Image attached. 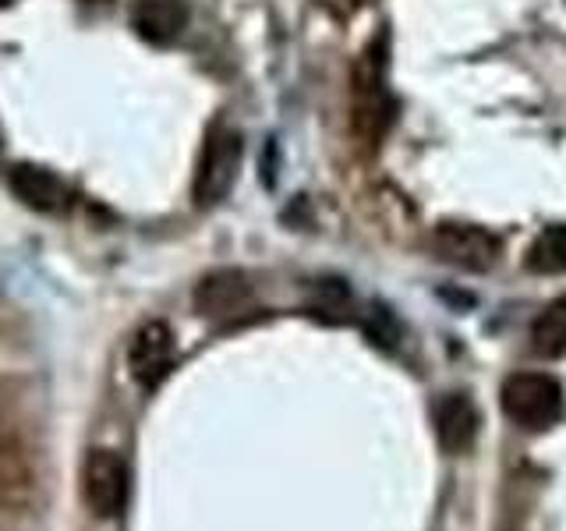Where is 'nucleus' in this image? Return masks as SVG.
Listing matches in <instances>:
<instances>
[{
    "mask_svg": "<svg viewBox=\"0 0 566 531\" xmlns=\"http://www.w3.org/2000/svg\"><path fill=\"white\" fill-rule=\"evenodd\" d=\"M354 132L365 146H379L386 132L394 128L397 100L389 88V61H386V40H371L354 67Z\"/></svg>",
    "mask_w": 566,
    "mask_h": 531,
    "instance_id": "1",
    "label": "nucleus"
},
{
    "mask_svg": "<svg viewBox=\"0 0 566 531\" xmlns=\"http://www.w3.org/2000/svg\"><path fill=\"white\" fill-rule=\"evenodd\" d=\"M503 415L527 433H545L563 421L566 394L563 386L545 372H517L503 383Z\"/></svg>",
    "mask_w": 566,
    "mask_h": 531,
    "instance_id": "2",
    "label": "nucleus"
},
{
    "mask_svg": "<svg viewBox=\"0 0 566 531\" xmlns=\"http://www.w3.org/2000/svg\"><path fill=\"white\" fill-rule=\"evenodd\" d=\"M241 170V135L227 124H212L202 142V156H199V170H195V206H217L223 202L230 188L238 181Z\"/></svg>",
    "mask_w": 566,
    "mask_h": 531,
    "instance_id": "3",
    "label": "nucleus"
},
{
    "mask_svg": "<svg viewBox=\"0 0 566 531\" xmlns=\"http://www.w3.org/2000/svg\"><path fill=\"white\" fill-rule=\"evenodd\" d=\"M82 496L93 518L99 521H114L124 513L128 503V465L117 450H93L85 457L82 468Z\"/></svg>",
    "mask_w": 566,
    "mask_h": 531,
    "instance_id": "4",
    "label": "nucleus"
},
{
    "mask_svg": "<svg viewBox=\"0 0 566 531\" xmlns=\"http://www.w3.org/2000/svg\"><path fill=\"white\" fill-rule=\"evenodd\" d=\"M432 252L439 262L453 266V270L485 273L500 262V238L489 235L478 223H439L432 235Z\"/></svg>",
    "mask_w": 566,
    "mask_h": 531,
    "instance_id": "5",
    "label": "nucleus"
},
{
    "mask_svg": "<svg viewBox=\"0 0 566 531\" xmlns=\"http://www.w3.org/2000/svg\"><path fill=\"white\" fill-rule=\"evenodd\" d=\"M35 492V454L29 436L0 412V507H22Z\"/></svg>",
    "mask_w": 566,
    "mask_h": 531,
    "instance_id": "6",
    "label": "nucleus"
},
{
    "mask_svg": "<svg viewBox=\"0 0 566 531\" xmlns=\"http://www.w3.org/2000/svg\"><path fill=\"white\" fill-rule=\"evenodd\" d=\"M174 354H177V344H174L170 326L167 323H146L135 333V341L128 347V368H132L135 383L146 386V389H156L170 376Z\"/></svg>",
    "mask_w": 566,
    "mask_h": 531,
    "instance_id": "7",
    "label": "nucleus"
},
{
    "mask_svg": "<svg viewBox=\"0 0 566 531\" xmlns=\"http://www.w3.org/2000/svg\"><path fill=\"white\" fill-rule=\"evenodd\" d=\"M252 283L241 270H212L195 288V309L206 319H234L252 309Z\"/></svg>",
    "mask_w": 566,
    "mask_h": 531,
    "instance_id": "8",
    "label": "nucleus"
},
{
    "mask_svg": "<svg viewBox=\"0 0 566 531\" xmlns=\"http://www.w3.org/2000/svg\"><path fill=\"white\" fill-rule=\"evenodd\" d=\"M432 421H436V439L442 454H468L478 439V429H482V415H478V407L468 394H447L439 397L436 412H432Z\"/></svg>",
    "mask_w": 566,
    "mask_h": 531,
    "instance_id": "9",
    "label": "nucleus"
},
{
    "mask_svg": "<svg viewBox=\"0 0 566 531\" xmlns=\"http://www.w3.org/2000/svg\"><path fill=\"white\" fill-rule=\"evenodd\" d=\"M132 25L146 43L167 46L188 25V0H135Z\"/></svg>",
    "mask_w": 566,
    "mask_h": 531,
    "instance_id": "10",
    "label": "nucleus"
},
{
    "mask_svg": "<svg viewBox=\"0 0 566 531\" xmlns=\"http://www.w3.org/2000/svg\"><path fill=\"white\" fill-rule=\"evenodd\" d=\"M8 185L14 191V199H22L29 209L40 212H61L67 206V188L53 170L40 167V164H18L11 167Z\"/></svg>",
    "mask_w": 566,
    "mask_h": 531,
    "instance_id": "11",
    "label": "nucleus"
},
{
    "mask_svg": "<svg viewBox=\"0 0 566 531\" xmlns=\"http://www.w3.org/2000/svg\"><path fill=\"white\" fill-rule=\"evenodd\" d=\"M527 270L538 277H559L566 273V223L545 227L527 248Z\"/></svg>",
    "mask_w": 566,
    "mask_h": 531,
    "instance_id": "12",
    "label": "nucleus"
},
{
    "mask_svg": "<svg viewBox=\"0 0 566 531\" xmlns=\"http://www.w3.org/2000/svg\"><path fill=\"white\" fill-rule=\"evenodd\" d=\"M531 347L542 358H559L566 354V294L556 298L553 305H545V312L531 326Z\"/></svg>",
    "mask_w": 566,
    "mask_h": 531,
    "instance_id": "13",
    "label": "nucleus"
},
{
    "mask_svg": "<svg viewBox=\"0 0 566 531\" xmlns=\"http://www.w3.org/2000/svg\"><path fill=\"white\" fill-rule=\"evenodd\" d=\"M0 4H11V0H0Z\"/></svg>",
    "mask_w": 566,
    "mask_h": 531,
    "instance_id": "14",
    "label": "nucleus"
}]
</instances>
